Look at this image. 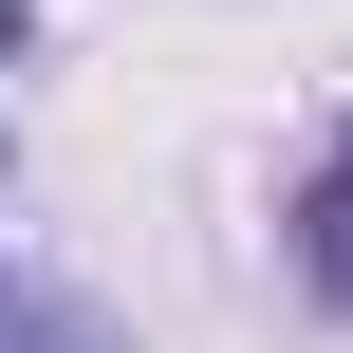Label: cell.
I'll return each instance as SVG.
<instances>
[{
  "mask_svg": "<svg viewBox=\"0 0 353 353\" xmlns=\"http://www.w3.org/2000/svg\"><path fill=\"white\" fill-rule=\"evenodd\" d=\"M298 279H316V316H353V112L316 130V168H298Z\"/></svg>",
  "mask_w": 353,
  "mask_h": 353,
  "instance_id": "cell-1",
  "label": "cell"
},
{
  "mask_svg": "<svg viewBox=\"0 0 353 353\" xmlns=\"http://www.w3.org/2000/svg\"><path fill=\"white\" fill-rule=\"evenodd\" d=\"M0 353H112V335H93V316H56V298L19 279V298H0Z\"/></svg>",
  "mask_w": 353,
  "mask_h": 353,
  "instance_id": "cell-2",
  "label": "cell"
},
{
  "mask_svg": "<svg viewBox=\"0 0 353 353\" xmlns=\"http://www.w3.org/2000/svg\"><path fill=\"white\" fill-rule=\"evenodd\" d=\"M19 37H37V19H19V0H0V56H19Z\"/></svg>",
  "mask_w": 353,
  "mask_h": 353,
  "instance_id": "cell-3",
  "label": "cell"
}]
</instances>
